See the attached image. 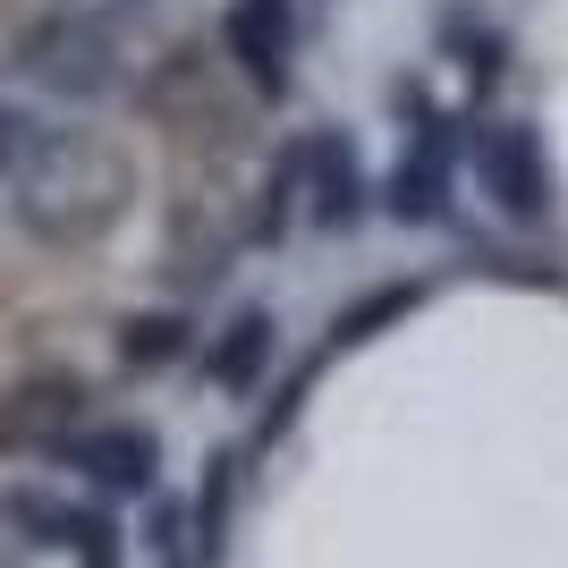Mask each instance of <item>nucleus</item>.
Listing matches in <instances>:
<instances>
[{"mask_svg": "<svg viewBox=\"0 0 568 568\" xmlns=\"http://www.w3.org/2000/svg\"><path fill=\"white\" fill-rule=\"evenodd\" d=\"M0 187H9V213H18L26 237L85 246V237H102L119 221V204H128V162H119V144L94 136V128H34Z\"/></svg>", "mask_w": 568, "mask_h": 568, "instance_id": "obj_1", "label": "nucleus"}, {"mask_svg": "<svg viewBox=\"0 0 568 568\" xmlns=\"http://www.w3.org/2000/svg\"><path fill=\"white\" fill-rule=\"evenodd\" d=\"M390 111L407 119L399 128V162H390V179H374V204L399 230H442L458 204V119L433 102V85H416V77H399L390 85Z\"/></svg>", "mask_w": 568, "mask_h": 568, "instance_id": "obj_2", "label": "nucleus"}, {"mask_svg": "<svg viewBox=\"0 0 568 568\" xmlns=\"http://www.w3.org/2000/svg\"><path fill=\"white\" fill-rule=\"evenodd\" d=\"M18 77H26V85H43V94H60V102L119 94V77H128V60H119V26L77 18V9H51V18H34L18 34Z\"/></svg>", "mask_w": 568, "mask_h": 568, "instance_id": "obj_3", "label": "nucleus"}, {"mask_svg": "<svg viewBox=\"0 0 568 568\" xmlns=\"http://www.w3.org/2000/svg\"><path fill=\"white\" fill-rule=\"evenodd\" d=\"M475 153V187L493 204L509 230H544L560 213V170H551V144L544 128H526V119H493V128H475L467 136Z\"/></svg>", "mask_w": 568, "mask_h": 568, "instance_id": "obj_4", "label": "nucleus"}, {"mask_svg": "<svg viewBox=\"0 0 568 568\" xmlns=\"http://www.w3.org/2000/svg\"><path fill=\"white\" fill-rule=\"evenodd\" d=\"M43 458H51V467H69V475H85V484L111 493V500L162 484V433H153V425H69Z\"/></svg>", "mask_w": 568, "mask_h": 568, "instance_id": "obj_5", "label": "nucleus"}, {"mask_svg": "<svg viewBox=\"0 0 568 568\" xmlns=\"http://www.w3.org/2000/svg\"><path fill=\"white\" fill-rule=\"evenodd\" d=\"M365 213H374V170H365V153H356L348 128H323V136H306V221L314 230H365Z\"/></svg>", "mask_w": 568, "mask_h": 568, "instance_id": "obj_6", "label": "nucleus"}, {"mask_svg": "<svg viewBox=\"0 0 568 568\" xmlns=\"http://www.w3.org/2000/svg\"><path fill=\"white\" fill-rule=\"evenodd\" d=\"M272 356H281V314L272 306H237L213 339H204V382H213L221 399H246L263 374H272Z\"/></svg>", "mask_w": 568, "mask_h": 568, "instance_id": "obj_7", "label": "nucleus"}, {"mask_svg": "<svg viewBox=\"0 0 568 568\" xmlns=\"http://www.w3.org/2000/svg\"><path fill=\"white\" fill-rule=\"evenodd\" d=\"M221 51L237 60V77H246L263 102H288V85H297V69H288V60H297V34H288V26H272V18H255V9L230 0V9H221Z\"/></svg>", "mask_w": 568, "mask_h": 568, "instance_id": "obj_8", "label": "nucleus"}, {"mask_svg": "<svg viewBox=\"0 0 568 568\" xmlns=\"http://www.w3.org/2000/svg\"><path fill=\"white\" fill-rule=\"evenodd\" d=\"M69 425H85V382L77 374H43L0 407V442H18V450H51Z\"/></svg>", "mask_w": 568, "mask_h": 568, "instance_id": "obj_9", "label": "nucleus"}, {"mask_svg": "<svg viewBox=\"0 0 568 568\" xmlns=\"http://www.w3.org/2000/svg\"><path fill=\"white\" fill-rule=\"evenodd\" d=\"M297 213H306V144H281V162L263 170L255 213H246V246H281Z\"/></svg>", "mask_w": 568, "mask_h": 568, "instance_id": "obj_10", "label": "nucleus"}, {"mask_svg": "<svg viewBox=\"0 0 568 568\" xmlns=\"http://www.w3.org/2000/svg\"><path fill=\"white\" fill-rule=\"evenodd\" d=\"M0 526H9L18 544H34V551H69V535H77V500L43 493V484H0Z\"/></svg>", "mask_w": 568, "mask_h": 568, "instance_id": "obj_11", "label": "nucleus"}, {"mask_svg": "<svg viewBox=\"0 0 568 568\" xmlns=\"http://www.w3.org/2000/svg\"><path fill=\"white\" fill-rule=\"evenodd\" d=\"M187 348H195V323L179 306H153V314H128V323H119V365H128V374H162V365H179Z\"/></svg>", "mask_w": 568, "mask_h": 568, "instance_id": "obj_12", "label": "nucleus"}, {"mask_svg": "<svg viewBox=\"0 0 568 568\" xmlns=\"http://www.w3.org/2000/svg\"><path fill=\"white\" fill-rule=\"evenodd\" d=\"M425 306V281H382V288H365L348 314H332V356L339 348H365L374 332H390V323H407V314Z\"/></svg>", "mask_w": 568, "mask_h": 568, "instance_id": "obj_13", "label": "nucleus"}, {"mask_svg": "<svg viewBox=\"0 0 568 568\" xmlns=\"http://www.w3.org/2000/svg\"><path fill=\"white\" fill-rule=\"evenodd\" d=\"M230 500H237V450H213V467H204V493H195V509H187V526H195V560H204V568L221 560Z\"/></svg>", "mask_w": 568, "mask_h": 568, "instance_id": "obj_14", "label": "nucleus"}, {"mask_svg": "<svg viewBox=\"0 0 568 568\" xmlns=\"http://www.w3.org/2000/svg\"><path fill=\"white\" fill-rule=\"evenodd\" d=\"M442 51H450L475 85H493L500 60H509V34H500L493 18H475V9H450V18H442Z\"/></svg>", "mask_w": 568, "mask_h": 568, "instance_id": "obj_15", "label": "nucleus"}, {"mask_svg": "<svg viewBox=\"0 0 568 568\" xmlns=\"http://www.w3.org/2000/svg\"><path fill=\"white\" fill-rule=\"evenodd\" d=\"M69 551H77V568H128V544H119V518H111V509H77Z\"/></svg>", "mask_w": 568, "mask_h": 568, "instance_id": "obj_16", "label": "nucleus"}, {"mask_svg": "<svg viewBox=\"0 0 568 568\" xmlns=\"http://www.w3.org/2000/svg\"><path fill=\"white\" fill-rule=\"evenodd\" d=\"M144 544H153L162 568H204V560H195V526H187L179 500H153V535H144Z\"/></svg>", "mask_w": 568, "mask_h": 568, "instance_id": "obj_17", "label": "nucleus"}, {"mask_svg": "<svg viewBox=\"0 0 568 568\" xmlns=\"http://www.w3.org/2000/svg\"><path fill=\"white\" fill-rule=\"evenodd\" d=\"M60 9H77V18H102V26H119V18H144L153 0H60Z\"/></svg>", "mask_w": 568, "mask_h": 568, "instance_id": "obj_18", "label": "nucleus"}, {"mask_svg": "<svg viewBox=\"0 0 568 568\" xmlns=\"http://www.w3.org/2000/svg\"><path fill=\"white\" fill-rule=\"evenodd\" d=\"M237 9H255V18H272V26H288V34H297V0H237Z\"/></svg>", "mask_w": 568, "mask_h": 568, "instance_id": "obj_19", "label": "nucleus"}]
</instances>
